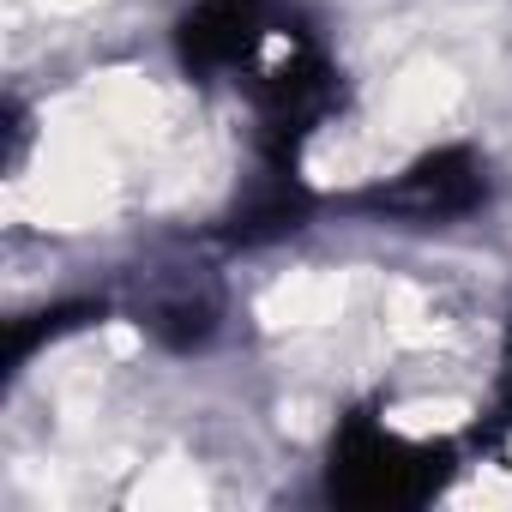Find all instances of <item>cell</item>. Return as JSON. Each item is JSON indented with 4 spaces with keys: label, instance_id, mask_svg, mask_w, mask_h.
<instances>
[{
    "label": "cell",
    "instance_id": "obj_1",
    "mask_svg": "<svg viewBox=\"0 0 512 512\" xmlns=\"http://www.w3.org/2000/svg\"><path fill=\"white\" fill-rule=\"evenodd\" d=\"M476 199V163L470 157H428L416 163L392 193H380V205L392 211H416V217H446V211H464Z\"/></svg>",
    "mask_w": 512,
    "mask_h": 512
}]
</instances>
